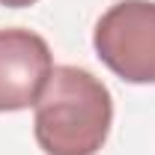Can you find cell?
<instances>
[{
  "label": "cell",
  "mask_w": 155,
  "mask_h": 155,
  "mask_svg": "<svg viewBox=\"0 0 155 155\" xmlns=\"http://www.w3.org/2000/svg\"><path fill=\"white\" fill-rule=\"evenodd\" d=\"M33 107V137L45 155H96L110 134V90L81 66H54Z\"/></svg>",
  "instance_id": "6da1fadb"
},
{
  "label": "cell",
  "mask_w": 155,
  "mask_h": 155,
  "mask_svg": "<svg viewBox=\"0 0 155 155\" xmlns=\"http://www.w3.org/2000/svg\"><path fill=\"white\" fill-rule=\"evenodd\" d=\"M98 60L128 84H155V0H116L93 30Z\"/></svg>",
  "instance_id": "7a4b0ae2"
},
{
  "label": "cell",
  "mask_w": 155,
  "mask_h": 155,
  "mask_svg": "<svg viewBox=\"0 0 155 155\" xmlns=\"http://www.w3.org/2000/svg\"><path fill=\"white\" fill-rule=\"evenodd\" d=\"M54 72L48 42L27 27L0 30V114H15L36 104Z\"/></svg>",
  "instance_id": "3957f363"
},
{
  "label": "cell",
  "mask_w": 155,
  "mask_h": 155,
  "mask_svg": "<svg viewBox=\"0 0 155 155\" xmlns=\"http://www.w3.org/2000/svg\"><path fill=\"white\" fill-rule=\"evenodd\" d=\"M33 3H39V0H0V6H6V9H24Z\"/></svg>",
  "instance_id": "277c9868"
}]
</instances>
